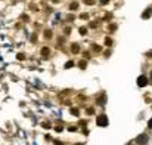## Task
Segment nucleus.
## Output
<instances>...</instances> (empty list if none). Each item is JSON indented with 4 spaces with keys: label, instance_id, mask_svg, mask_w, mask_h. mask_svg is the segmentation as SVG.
Listing matches in <instances>:
<instances>
[{
    "label": "nucleus",
    "instance_id": "13",
    "mask_svg": "<svg viewBox=\"0 0 152 145\" xmlns=\"http://www.w3.org/2000/svg\"><path fill=\"white\" fill-rule=\"evenodd\" d=\"M86 3H87V5H93L94 0H86Z\"/></svg>",
    "mask_w": 152,
    "mask_h": 145
},
{
    "label": "nucleus",
    "instance_id": "5",
    "mask_svg": "<svg viewBox=\"0 0 152 145\" xmlns=\"http://www.w3.org/2000/svg\"><path fill=\"white\" fill-rule=\"evenodd\" d=\"M105 93H102V95H100V98L99 99H98V104H99V105H105Z\"/></svg>",
    "mask_w": 152,
    "mask_h": 145
},
{
    "label": "nucleus",
    "instance_id": "11",
    "mask_svg": "<svg viewBox=\"0 0 152 145\" xmlns=\"http://www.w3.org/2000/svg\"><path fill=\"white\" fill-rule=\"evenodd\" d=\"M105 43H106V46H111L112 40H111V39H106V40H105Z\"/></svg>",
    "mask_w": 152,
    "mask_h": 145
},
{
    "label": "nucleus",
    "instance_id": "15",
    "mask_svg": "<svg viewBox=\"0 0 152 145\" xmlns=\"http://www.w3.org/2000/svg\"><path fill=\"white\" fill-rule=\"evenodd\" d=\"M148 127H149V129H152V119L149 120V123H148Z\"/></svg>",
    "mask_w": 152,
    "mask_h": 145
},
{
    "label": "nucleus",
    "instance_id": "7",
    "mask_svg": "<svg viewBox=\"0 0 152 145\" xmlns=\"http://www.w3.org/2000/svg\"><path fill=\"white\" fill-rule=\"evenodd\" d=\"M49 53H50L49 48H43V49H41V55H49Z\"/></svg>",
    "mask_w": 152,
    "mask_h": 145
},
{
    "label": "nucleus",
    "instance_id": "14",
    "mask_svg": "<svg viewBox=\"0 0 152 145\" xmlns=\"http://www.w3.org/2000/svg\"><path fill=\"white\" fill-rule=\"evenodd\" d=\"M24 58H25V56H24L22 53H19V55H18V59H24Z\"/></svg>",
    "mask_w": 152,
    "mask_h": 145
},
{
    "label": "nucleus",
    "instance_id": "17",
    "mask_svg": "<svg viewBox=\"0 0 152 145\" xmlns=\"http://www.w3.org/2000/svg\"><path fill=\"white\" fill-rule=\"evenodd\" d=\"M46 37H52V33H50V31H46Z\"/></svg>",
    "mask_w": 152,
    "mask_h": 145
},
{
    "label": "nucleus",
    "instance_id": "1",
    "mask_svg": "<svg viewBox=\"0 0 152 145\" xmlns=\"http://www.w3.org/2000/svg\"><path fill=\"white\" fill-rule=\"evenodd\" d=\"M96 123H98V126H100V127L108 126V115H105V114L99 115V117L96 119Z\"/></svg>",
    "mask_w": 152,
    "mask_h": 145
},
{
    "label": "nucleus",
    "instance_id": "3",
    "mask_svg": "<svg viewBox=\"0 0 152 145\" xmlns=\"http://www.w3.org/2000/svg\"><path fill=\"white\" fill-rule=\"evenodd\" d=\"M136 142H137L139 145H145V144L148 142V136L145 135V133H143V135H139V136H137V141H136Z\"/></svg>",
    "mask_w": 152,
    "mask_h": 145
},
{
    "label": "nucleus",
    "instance_id": "10",
    "mask_svg": "<svg viewBox=\"0 0 152 145\" xmlns=\"http://www.w3.org/2000/svg\"><path fill=\"white\" fill-rule=\"evenodd\" d=\"M71 113H72V114H75V115H78V110H77V108H71Z\"/></svg>",
    "mask_w": 152,
    "mask_h": 145
},
{
    "label": "nucleus",
    "instance_id": "9",
    "mask_svg": "<svg viewBox=\"0 0 152 145\" xmlns=\"http://www.w3.org/2000/svg\"><path fill=\"white\" fill-rule=\"evenodd\" d=\"M71 67H74V62H72V61H68V62L65 64V68H71Z\"/></svg>",
    "mask_w": 152,
    "mask_h": 145
},
{
    "label": "nucleus",
    "instance_id": "8",
    "mask_svg": "<svg viewBox=\"0 0 152 145\" xmlns=\"http://www.w3.org/2000/svg\"><path fill=\"white\" fill-rule=\"evenodd\" d=\"M80 34H81V36L87 34V28H86V27H81V28H80Z\"/></svg>",
    "mask_w": 152,
    "mask_h": 145
},
{
    "label": "nucleus",
    "instance_id": "2",
    "mask_svg": "<svg viewBox=\"0 0 152 145\" xmlns=\"http://www.w3.org/2000/svg\"><path fill=\"white\" fill-rule=\"evenodd\" d=\"M148 85V77L146 76H139V79H137V86H140V87H143V86Z\"/></svg>",
    "mask_w": 152,
    "mask_h": 145
},
{
    "label": "nucleus",
    "instance_id": "18",
    "mask_svg": "<svg viewBox=\"0 0 152 145\" xmlns=\"http://www.w3.org/2000/svg\"><path fill=\"white\" fill-rule=\"evenodd\" d=\"M100 3H102V5H106V3H108V0H102Z\"/></svg>",
    "mask_w": 152,
    "mask_h": 145
},
{
    "label": "nucleus",
    "instance_id": "16",
    "mask_svg": "<svg viewBox=\"0 0 152 145\" xmlns=\"http://www.w3.org/2000/svg\"><path fill=\"white\" fill-rule=\"evenodd\" d=\"M71 9H77V3H72V5H71Z\"/></svg>",
    "mask_w": 152,
    "mask_h": 145
},
{
    "label": "nucleus",
    "instance_id": "4",
    "mask_svg": "<svg viewBox=\"0 0 152 145\" xmlns=\"http://www.w3.org/2000/svg\"><path fill=\"white\" fill-rule=\"evenodd\" d=\"M151 15H152V7H148L146 11L142 13V18H143V19H148L149 16H151Z\"/></svg>",
    "mask_w": 152,
    "mask_h": 145
},
{
    "label": "nucleus",
    "instance_id": "19",
    "mask_svg": "<svg viewBox=\"0 0 152 145\" xmlns=\"http://www.w3.org/2000/svg\"><path fill=\"white\" fill-rule=\"evenodd\" d=\"M151 81H152V71H151Z\"/></svg>",
    "mask_w": 152,
    "mask_h": 145
},
{
    "label": "nucleus",
    "instance_id": "12",
    "mask_svg": "<svg viewBox=\"0 0 152 145\" xmlns=\"http://www.w3.org/2000/svg\"><path fill=\"white\" fill-rule=\"evenodd\" d=\"M80 67H81V68H86V62H84V61H81V62H80Z\"/></svg>",
    "mask_w": 152,
    "mask_h": 145
},
{
    "label": "nucleus",
    "instance_id": "6",
    "mask_svg": "<svg viewBox=\"0 0 152 145\" xmlns=\"http://www.w3.org/2000/svg\"><path fill=\"white\" fill-rule=\"evenodd\" d=\"M71 50H72L74 53H75V52H78V50H80V48H78V44H75V43H74V44L71 46Z\"/></svg>",
    "mask_w": 152,
    "mask_h": 145
}]
</instances>
